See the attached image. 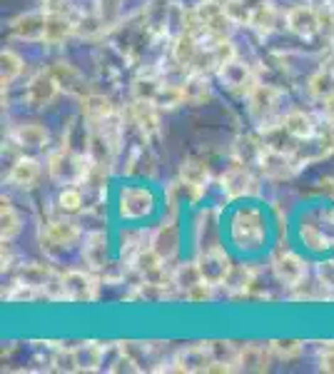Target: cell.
Wrapping results in <instances>:
<instances>
[{"label":"cell","mask_w":334,"mask_h":374,"mask_svg":"<svg viewBox=\"0 0 334 374\" xmlns=\"http://www.w3.org/2000/svg\"><path fill=\"white\" fill-rule=\"evenodd\" d=\"M117 107L112 105V100L102 92H85L80 97V115L87 125H95V122L105 120L107 115H112Z\"/></svg>","instance_id":"cell-26"},{"label":"cell","mask_w":334,"mask_h":374,"mask_svg":"<svg viewBox=\"0 0 334 374\" xmlns=\"http://www.w3.org/2000/svg\"><path fill=\"white\" fill-rule=\"evenodd\" d=\"M77 33L75 18H60V16H45V36H43V46L60 48L65 41H70Z\"/></svg>","instance_id":"cell-25"},{"label":"cell","mask_w":334,"mask_h":374,"mask_svg":"<svg viewBox=\"0 0 334 374\" xmlns=\"http://www.w3.org/2000/svg\"><path fill=\"white\" fill-rule=\"evenodd\" d=\"M272 274L279 284H284L287 289H297L302 282H307V262L299 257L297 252L279 247L272 255Z\"/></svg>","instance_id":"cell-9"},{"label":"cell","mask_w":334,"mask_h":374,"mask_svg":"<svg viewBox=\"0 0 334 374\" xmlns=\"http://www.w3.org/2000/svg\"><path fill=\"white\" fill-rule=\"evenodd\" d=\"M212 284H208V282H200V284H195L193 289H188L185 292V299L188 302H208V299H212Z\"/></svg>","instance_id":"cell-46"},{"label":"cell","mask_w":334,"mask_h":374,"mask_svg":"<svg viewBox=\"0 0 334 374\" xmlns=\"http://www.w3.org/2000/svg\"><path fill=\"white\" fill-rule=\"evenodd\" d=\"M41 11L45 16H60V18H75L77 11L72 6V0H41Z\"/></svg>","instance_id":"cell-43"},{"label":"cell","mask_w":334,"mask_h":374,"mask_svg":"<svg viewBox=\"0 0 334 374\" xmlns=\"http://www.w3.org/2000/svg\"><path fill=\"white\" fill-rule=\"evenodd\" d=\"M23 230V218L13 203L8 198H3V205H0V237L3 242H13V240L21 235Z\"/></svg>","instance_id":"cell-31"},{"label":"cell","mask_w":334,"mask_h":374,"mask_svg":"<svg viewBox=\"0 0 334 374\" xmlns=\"http://www.w3.org/2000/svg\"><path fill=\"white\" fill-rule=\"evenodd\" d=\"M183 90H185V105H205V102L212 100V85H210L208 73L203 70H193L188 78L183 80Z\"/></svg>","instance_id":"cell-27"},{"label":"cell","mask_w":334,"mask_h":374,"mask_svg":"<svg viewBox=\"0 0 334 374\" xmlns=\"http://www.w3.org/2000/svg\"><path fill=\"white\" fill-rule=\"evenodd\" d=\"M155 102L160 110H175V107L185 105L183 82H165L162 80L160 90H157V95H155Z\"/></svg>","instance_id":"cell-37"},{"label":"cell","mask_w":334,"mask_h":374,"mask_svg":"<svg viewBox=\"0 0 334 374\" xmlns=\"http://www.w3.org/2000/svg\"><path fill=\"white\" fill-rule=\"evenodd\" d=\"M11 140L16 142L21 150H45L48 142H50V132H48V127L41 125V122L26 120L13 127Z\"/></svg>","instance_id":"cell-20"},{"label":"cell","mask_w":334,"mask_h":374,"mask_svg":"<svg viewBox=\"0 0 334 374\" xmlns=\"http://www.w3.org/2000/svg\"><path fill=\"white\" fill-rule=\"evenodd\" d=\"M8 31L16 41L23 43H43L45 36V13L43 11H31V13H21L8 23Z\"/></svg>","instance_id":"cell-18"},{"label":"cell","mask_w":334,"mask_h":374,"mask_svg":"<svg viewBox=\"0 0 334 374\" xmlns=\"http://www.w3.org/2000/svg\"><path fill=\"white\" fill-rule=\"evenodd\" d=\"M210 362H212V357H210L208 344H195V347H188L175 354L170 359V364H173L170 369L173 372H208Z\"/></svg>","instance_id":"cell-23"},{"label":"cell","mask_w":334,"mask_h":374,"mask_svg":"<svg viewBox=\"0 0 334 374\" xmlns=\"http://www.w3.org/2000/svg\"><path fill=\"white\" fill-rule=\"evenodd\" d=\"M319 369L334 374V342H329L327 347L322 349V354H319Z\"/></svg>","instance_id":"cell-47"},{"label":"cell","mask_w":334,"mask_h":374,"mask_svg":"<svg viewBox=\"0 0 334 374\" xmlns=\"http://www.w3.org/2000/svg\"><path fill=\"white\" fill-rule=\"evenodd\" d=\"M217 78L222 80V85L227 87L230 92H235V95H247V92L252 90L254 82H257V75H254V70L249 68V63L239 60V58L225 63L217 70Z\"/></svg>","instance_id":"cell-14"},{"label":"cell","mask_w":334,"mask_h":374,"mask_svg":"<svg viewBox=\"0 0 334 374\" xmlns=\"http://www.w3.org/2000/svg\"><path fill=\"white\" fill-rule=\"evenodd\" d=\"M58 208L68 215H75L85 208V195H82L80 185H63V190L58 193Z\"/></svg>","instance_id":"cell-39"},{"label":"cell","mask_w":334,"mask_h":374,"mask_svg":"<svg viewBox=\"0 0 334 374\" xmlns=\"http://www.w3.org/2000/svg\"><path fill=\"white\" fill-rule=\"evenodd\" d=\"M284 28L299 41H314L322 31L319 8L309 6V3H294L284 11Z\"/></svg>","instance_id":"cell-8"},{"label":"cell","mask_w":334,"mask_h":374,"mask_svg":"<svg viewBox=\"0 0 334 374\" xmlns=\"http://www.w3.org/2000/svg\"><path fill=\"white\" fill-rule=\"evenodd\" d=\"M272 347H264V344H244L239 347L237 354V369H244V372H264L269 369V362H272Z\"/></svg>","instance_id":"cell-28"},{"label":"cell","mask_w":334,"mask_h":374,"mask_svg":"<svg viewBox=\"0 0 334 374\" xmlns=\"http://www.w3.org/2000/svg\"><path fill=\"white\" fill-rule=\"evenodd\" d=\"M53 73H55V78L60 80L63 90L72 92V95H85V78H82V73L77 70V68H72L70 63L65 60H58L53 63Z\"/></svg>","instance_id":"cell-30"},{"label":"cell","mask_w":334,"mask_h":374,"mask_svg":"<svg viewBox=\"0 0 334 374\" xmlns=\"http://www.w3.org/2000/svg\"><path fill=\"white\" fill-rule=\"evenodd\" d=\"M0 63H3V78H0V85H3V90H8V87H11L13 82L26 73V60H23L13 48H3V53H0Z\"/></svg>","instance_id":"cell-33"},{"label":"cell","mask_w":334,"mask_h":374,"mask_svg":"<svg viewBox=\"0 0 334 374\" xmlns=\"http://www.w3.org/2000/svg\"><path fill=\"white\" fill-rule=\"evenodd\" d=\"M82 240V233L72 220L58 218V220H48L41 230V245L45 252L50 255H60L68 252L70 247H75Z\"/></svg>","instance_id":"cell-5"},{"label":"cell","mask_w":334,"mask_h":374,"mask_svg":"<svg viewBox=\"0 0 334 374\" xmlns=\"http://www.w3.org/2000/svg\"><path fill=\"white\" fill-rule=\"evenodd\" d=\"M282 21H284V13H279L269 0H259L257 6L252 8V16H249L247 28H252V31L259 33V36H272Z\"/></svg>","instance_id":"cell-24"},{"label":"cell","mask_w":334,"mask_h":374,"mask_svg":"<svg viewBox=\"0 0 334 374\" xmlns=\"http://www.w3.org/2000/svg\"><path fill=\"white\" fill-rule=\"evenodd\" d=\"M63 85L55 78L53 68H43V70L33 73L31 80L26 82V90H23V100L31 107H48L58 95H60Z\"/></svg>","instance_id":"cell-7"},{"label":"cell","mask_w":334,"mask_h":374,"mask_svg":"<svg viewBox=\"0 0 334 374\" xmlns=\"http://www.w3.org/2000/svg\"><path fill=\"white\" fill-rule=\"evenodd\" d=\"M195 13H198L200 26H203L205 43L225 41V38L232 36L235 23L227 16V11H225V3H220V0H200L195 6Z\"/></svg>","instance_id":"cell-4"},{"label":"cell","mask_w":334,"mask_h":374,"mask_svg":"<svg viewBox=\"0 0 334 374\" xmlns=\"http://www.w3.org/2000/svg\"><path fill=\"white\" fill-rule=\"evenodd\" d=\"M72 354H75L77 372H95V369H100L102 357H105V349L95 342H85V344L72 347Z\"/></svg>","instance_id":"cell-32"},{"label":"cell","mask_w":334,"mask_h":374,"mask_svg":"<svg viewBox=\"0 0 334 374\" xmlns=\"http://www.w3.org/2000/svg\"><path fill=\"white\" fill-rule=\"evenodd\" d=\"M264 150V137L259 135H242L237 137V142H235V160L237 162H244V165H254L259 157V152Z\"/></svg>","instance_id":"cell-35"},{"label":"cell","mask_w":334,"mask_h":374,"mask_svg":"<svg viewBox=\"0 0 334 374\" xmlns=\"http://www.w3.org/2000/svg\"><path fill=\"white\" fill-rule=\"evenodd\" d=\"M317 277L324 292L334 289V260H324V262L317 265Z\"/></svg>","instance_id":"cell-45"},{"label":"cell","mask_w":334,"mask_h":374,"mask_svg":"<svg viewBox=\"0 0 334 374\" xmlns=\"http://www.w3.org/2000/svg\"><path fill=\"white\" fill-rule=\"evenodd\" d=\"M170 58H173L175 65H180L190 73L200 70L203 68V58H205V41H200L198 36H190V33H180L178 38L170 46Z\"/></svg>","instance_id":"cell-11"},{"label":"cell","mask_w":334,"mask_h":374,"mask_svg":"<svg viewBox=\"0 0 334 374\" xmlns=\"http://www.w3.org/2000/svg\"><path fill=\"white\" fill-rule=\"evenodd\" d=\"M200 282H205V279H203V272H200L198 260L180 262V265H175V267H173V287L188 292V289H193L195 284H200Z\"/></svg>","instance_id":"cell-36"},{"label":"cell","mask_w":334,"mask_h":374,"mask_svg":"<svg viewBox=\"0 0 334 374\" xmlns=\"http://www.w3.org/2000/svg\"><path fill=\"white\" fill-rule=\"evenodd\" d=\"M147 245H150L152 250H155L160 257H165L167 262H173L175 257H178L180 252V228H178V220L175 218H165L160 225H157V230L150 235V240H147Z\"/></svg>","instance_id":"cell-15"},{"label":"cell","mask_w":334,"mask_h":374,"mask_svg":"<svg viewBox=\"0 0 334 374\" xmlns=\"http://www.w3.org/2000/svg\"><path fill=\"white\" fill-rule=\"evenodd\" d=\"M322 6L327 8L329 13H334V0H322Z\"/></svg>","instance_id":"cell-49"},{"label":"cell","mask_w":334,"mask_h":374,"mask_svg":"<svg viewBox=\"0 0 334 374\" xmlns=\"http://www.w3.org/2000/svg\"><path fill=\"white\" fill-rule=\"evenodd\" d=\"M117 208H120V215L125 220H142L155 210V198L145 185L125 187L120 193V200H117Z\"/></svg>","instance_id":"cell-13"},{"label":"cell","mask_w":334,"mask_h":374,"mask_svg":"<svg viewBox=\"0 0 334 374\" xmlns=\"http://www.w3.org/2000/svg\"><path fill=\"white\" fill-rule=\"evenodd\" d=\"M257 170L267 180H289L297 172L299 160L294 155V150H284V147H269L264 145V150L257 157Z\"/></svg>","instance_id":"cell-6"},{"label":"cell","mask_w":334,"mask_h":374,"mask_svg":"<svg viewBox=\"0 0 334 374\" xmlns=\"http://www.w3.org/2000/svg\"><path fill=\"white\" fill-rule=\"evenodd\" d=\"M332 48H334V41H332Z\"/></svg>","instance_id":"cell-50"},{"label":"cell","mask_w":334,"mask_h":374,"mask_svg":"<svg viewBox=\"0 0 334 374\" xmlns=\"http://www.w3.org/2000/svg\"><path fill=\"white\" fill-rule=\"evenodd\" d=\"M43 177V165L33 155H18L8 170V185L16 190H33Z\"/></svg>","instance_id":"cell-17"},{"label":"cell","mask_w":334,"mask_h":374,"mask_svg":"<svg viewBox=\"0 0 334 374\" xmlns=\"http://www.w3.org/2000/svg\"><path fill=\"white\" fill-rule=\"evenodd\" d=\"M282 130L287 132L289 137H292L294 142H302V140H309V137L317 135V122H314V117L309 115L307 110H299V107H294V110L284 112L282 115Z\"/></svg>","instance_id":"cell-22"},{"label":"cell","mask_w":334,"mask_h":374,"mask_svg":"<svg viewBox=\"0 0 334 374\" xmlns=\"http://www.w3.org/2000/svg\"><path fill=\"white\" fill-rule=\"evenodd\" d=\"M257 284V272H254L249 265H232L225 277V284L222 287H230L232 292H249V289Z\"/></svg>","instance_id":"cell-34"},{"label":"cell","mask_w":334,"mask_h":374,"mask_svg":"<svg viewBox=\"0 0 334 374\" xmlns=\"http://www.w3.org/2000/svg\"><path fill=\"white\" fill-rule=\"evenodd\" d=\"M322 115H324L327 127H332V130H334V92L322 100Z\"/></svg>","instance_id":"cell-48"},{"label":"cell","mask_w":334,"mask_h":374,"mask_svg":"<svg viewBox=\"0 0 334 374\" xmlns=\"http://www.w3.org/2000/svg\"><path fill=\"white\" fill-rule=\"evenodd\" d=\"M222 190L227 193V198L237 200V198H252V195L259 193V182L257 177L249 172V165L244 162H232L227 172L222 175Z\"/></svg>","instance_id":"cell-12"},{"label":"cell","mask_w":334,"mask_h":374,"mask_svg":"<svg viewBox=\"0 0 334 374\" xmlns=\"http://www.w3.org/2000/svg\"><path fill=\"white\" fill-rule=\"evenodd\" d=\"M180 180L185 185L195 187V190H203L208 187V180H210V170H208V162L200 160V157H185L183 165H180Z\"/></svg>","instance_id":"cell-29"},{"label":"cell","mask_w":334,"mask_h":374,"mask_svg":"<svg viewBox=\"0 0 334 374\" xmlns=\"http://www.w3.org/2000/svg\"><path fill=\"white\" fill-rule=\"evenodd\" d=\"M82 262L92 272H102L110 267L107 262V237L102 230H92L82 237Z\"/></svg>","instance_id":"cell-21"},{"label":"cell","mask_w":334,"mask_h":374,"mask_svg":"<svg viewBox=\"0 0 334 374\" xmlns=\"http://www.w3.org/2000/svg\"><path fill=\"white\" fill-rule=\"evenodd\" d=\"M247 100V112L257 127H264V125H272V122H279L282 117L277 115L279 112V102H282V90L269 82H254L252 90L244 95Z\"/></svg>","instance_id":"cell-2"},{"label":"cell","mask_w":334,"mask_h":374,"mask_svg":"<svg viewBox=\"0 0 334 374\" xmlns=\"http://www.w3.org/2000/svg\"><path fill=\"white\" fill-rule=\"evenodd\" d=\"M198 262H200V272H203V279L212 287H220L225 284V277L230 272V260L227 255L222 252V247H210V250H203L198 255Z\"/></svg>","instance_id":"cell-19"},{"label":"cell","mask_w":334,"mask_h":374,"mask_svg":"<svg viewBox=\"0 0 334 374\" xmlns=\"http://www.w3.org/2000/svg\"><path fill=\"white\" fill-rule=\"evenodd\" d=\"M230 240L239 250H254L264 240V220L257 210L242 208L230 220Z\"/></svg>","instance_id":"cell-3"},{"label":"cell","mask_w":334,"mask_h":374,"mask_svg":"<svg viewBox=\"0 0 334 374\" xmlns=\"http://www.w3.org/2000/svg\"><path fill=\"white\" fill-rule=\"evenodd\" d=\"M125 115L140 130L145 140H150L152 135L160 132V107H157L155 100H132Z\"/></svg>","instance_id":"cell-16"},{"label":"cell","mask_w":334,"mask_h":374,"mask_svg":"<svg viewBox=\"0 0 334 374\" xmlns=\"http://www.w3.org/2000/svg\"><path fill=\"white\" fill-rule=\"evenodd\" d=\"M299 240H302L304 247L312 250V252H324V250L332 247V245H329V237L324 235V230L314 223H302V228H299Z\"/></svg>","instance_id":"cell-38"},{"label":"cell","mask_w":334,"mask_h":374,"mask_svg":"<svg viewBox=\"0 0 334 374\" xmlns=\"http://www.w3.org/2000/svg\"><path fill=\"white\" fill-rule=\"evenodd\" d=\"M90 157L85 152H75L72 147L60 145V150L50 152L45 162L48 177L58 185H82L90 172Z\"/></svg>","instance_id":"cell-1"},{"label":"cell","mask_w":334,"mask_h":374,"mask_svg":"<svg viewBox=\"0 0 334 374\" xmlns=\"http://www.w3.org/2000/svg\"><path fill=\"white\" fill-rule=\"evenodd\" d=\"M242 344L227 342V339H215V342H208L210 357L212 362H227V364H237V354Z\"/></svg>","instance_id":"cell-40"},{"label":"cell","mask_w":334,"mask_h":374,"mask_svg":"<svg viewBox=\"0 0 334 374\" xmlns=\"http://www.w3.org/2000/svg\"><path fill=\"white\" fill-rule=\"evenodd\" d=\"M269 347H272L274 357L284 359V362H289V359H297L299 354L304 352V344L299 342V339H277V342H272Z\"/></svg>","instance_id":"cell-42"},{"label":"cell","mask_w":334,"mask_h":374,"mask_svg":"<svg viewBox=\"0 0 334 374\" xmlns=\"http://www.w3.org/2000/svg\"><path fill=\"white\" fill-rule=\"evenodd\" d=\"M50 367L55 369V372H77L72 349H58L50 357Z\"/></svg>","instance_id":"cell-44"},{"label":"cell","mask_w":334,"mask_h":374,"mask_svg":"<svg viewBox=\"0 0 334 374\" xmlns=\"http://www.w3.org/2000/svg\"><path fill=\"white\" fill-rule=\"evenodd\" d=\"M60 294L68 302H92L97 297V279L92 269H68L60 274Z\"/></svg>","instance_id":"cell-10"},{"label":"cell","mask_w":334,"mask_h":374,"mask_svg":"<svg viewBox=\"0 0 334 374\" xmlns=\"http://www.w3.org/2000/svg\"><path fill=\"white\" fill-rule=\"evenodd\" d=\"M162 80L155 75H140L132 80V100H155L157 90H160Z\"/></svg>","instance_id":"cell-41"}]
</instances>
